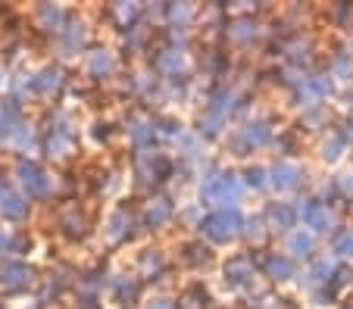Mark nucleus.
I'll return each instance as SVG.
<instances>
[{
  "instance_id": "nucleus-2",
  "label": "nucleus",
  "mask_w": 353,
  "mask_h": 309,
  "mask_svg": "<svg viewBox=\"0 0 353 309\" xmlns=\"http://www.w3.org/2000/svg\"><path fill=\"white\" fill-rule=\"evenodd\" d=\"M338 253H341V256H350V253H353V235H344V237H341V241H338Z\"/></svg>"
},
{
  "instance_id": "nucleus-1",
  "label": "nucleus",
  "mask_w": 353,
  "mask_h": 309,
  "mask_svg": "<svg viewBox=\"0 0 353 309\" xmlns=\"http://www.w3.org/2000/svg\"><path fill=\"white\" fill-rule=\"evenodd\" d=\"M234 228H238V215L234 213H219V215H210L207 219V231L213 237H232Z\"/></svg>"
},
{
  "instance_id": "nucleus-3",
  "label": "nucleus",
  "mask_w": 353,
  "mask_h": 309,
  "mask_svg": "<svg viewBox=\"0 0 353 309\" xmlns=\"http://www.w3.org/2000/svg\"><path fill=\"white\" fill-rule=\"evenodd\" d=\"M272 272H275V275H291V262L275 259V262H272Z\"/></svg>"
}]
</instances>
